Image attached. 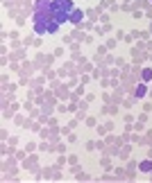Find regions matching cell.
Instances as JSON below:
<instances>
[{"instance_id": "cell-1", "label": "cell", "mask_w": 152, "mask_h": 183, "mask_svg": "<svg viewBox=\"0 0 152 183\" xmlns=\"http://www.w3.org/2000/svg\"><path fill=\"white\" fill-rule=\"evenodd\" d=\"M79 18H82V11H79V9H73V14H70V21H73V23H79Z\"/></svg>"}, {"instance_id": "cell-2", "label": "cell", "mask_w": 152, "mask_h": 183, "mask_svg": "<svg viewBox=\"0 0 152 183\" xmlns=\"http://www.w3.org/2000/svg\"><path fill=\"white\" fill-rule=\"evenodd\" d=\"M141 170H143V172H150V170H152V161H143V163H141Z\"/></svg>"}, {"instance_id": "cell-3", "label": "cell", "mask_w": 152, "mask_h": 183, "mask_svg": "<svg viewBox=\"0 0 152 183\" xmlns=\"http://www.w3.org/2000/svg\"><path fill=\"white\" fill-rule=\"evenodd\" d=\"M150 79H152V70L145 68V70H143V81H150Z\"/></svg>"}, {"instance_id": "cell-4", "label": "cell", "mask_w": 152, "mask_h": 183, "mask_svg": "<svg viewBox=\"0 0 152 183\" xmlns=\"http://www.w3.org/2000/svg\"><path fill=\"white\" fill-rule=\"evenodd\" d=\"M145 90H148L145 86H139V88H136V97H143V95H145Z\"/></svg>"}]
</instances>
